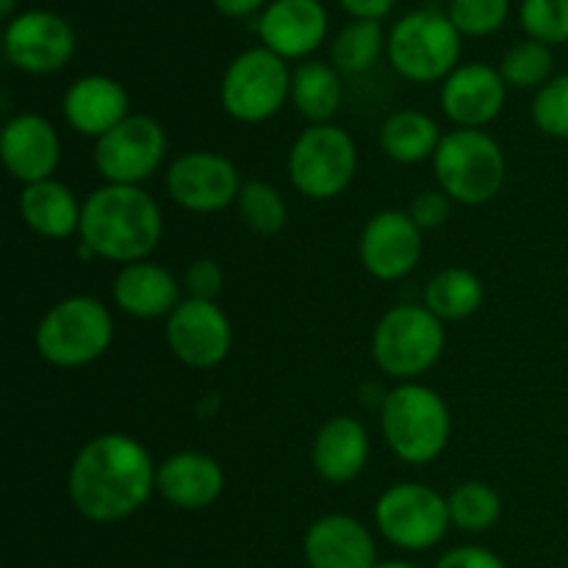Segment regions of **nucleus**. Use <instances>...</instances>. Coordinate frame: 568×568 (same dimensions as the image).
Instances as JSON below:
<instances>
[{"instance_id": "1", "label": "nucleus", "mask_w": 568, "mask_h": 568, "mask_svg": "<svg viewBox=\"0 0 568 568\" xmlns=\"http://www.w3.org/2000/svg\"><path fill=\"white\" fill-rule=\"evenodd\" d=\"M148 449L125 433H103L81 447L67 475L70 503L83 519L122 521L136 514L155 488Z\"/></svg>"}, {"instance_id": "2", "label": "nucleus", "mask_w": 568, "mask_h": 568, "mask_svg": "<svg viewBox=\"0 0 568 568\" xmlns=\"http://www.w3.org/2000/svg\"><path fill=\"white\" fill-rule=\"evenodd\" d=\"M81 244L114 264H139L161 242V209L144 189L105 183L81 211Z\"/></svg>"}, {"instance_id": "3", "label": "nucleus", "mask_w": 568, "mask_h": 568, "mask_svg": "<svg viewBox=\"0 0 568 568\" xmlns=\"http://www.w3.org/2000/svg\"><path fill=\"white\" fill-rule=\"evenodd\" d=\"M449 430V408L433 388L403 383L383 399V436L405 464H433L447 449Z\"/></svg>"}, {"instance_id": "4", "label": "nucleus", "mask_w": 568, "mask_h": 568, "mask_svg": "<svg viewBox=\"0 0 568 568\" xmlns=\"http://www.w3.org/2000/svg\"><path fill=\"white\" fill-rule=\"evenodd\" d=\"M433 170L442 192L464 205H483L505 186V153L488 133L458 128L447 133L433 155Z\"/></svg>"}, {"instance_id": "5", "label": "nucleus", "mask_w": 568, "mask_h": 568, "mask_svg": "<svg viewBox=\"0 0 568 568\" xmlns=\"http://www.w3.org/2000/svg\"><path fill=\"white\" fill-rule=\"evenodd\" d=\"M114 338V320L94 297H67L42 316L37 353L61 369L87 366L105 355Z\"/></svg>"}, {"instance_id": "6", "label": "nucleus", "mask_w": 568, "mask_h": 568, "mask_svg": "<svg viewBox=\"0 0 568 568\" xmlns=\"http://www.w3.org/2000/svg\"><path fill=\"white\" fill-rule=\"evenodd\" d=\"M444 325L433 311L422 305H394L381 316L372 336V358L397 381L425 375L444 353Z\"/></svg>"}, {"instance_id": "7", "label": "nucleus", "mask_w": 568, "mask_h": 568, "mask_svg": "<svg viewBox=\"0 0 568 568\" xmlns=\"http://www.w3.org/2000/svg\"><path fill=\"white\" fill-rule=\"evenodd\" d=\"M386 48L399 75L414 83H436L458 70L460 31L442 11H410L392 28Z\"/></svg>"}, {"instance_id": "8", "label": "nucleus", "mask_w": 568, "mask_h": 568, "mask_svg": "<svg viewBox=\"0 0 568 568\" xmlns=\"http://www.w3.org/2000/svg\"><path fill=\"white\" fill-rule=\"evenodd\" d=\"M358 150L338 125H311L294 139L288 153V178L311 200H333L353 183Z\"/></svg>"}, {"instance_id": "9", "label": "nucleus", "mask_w": 568, "mask_h": 568, "mask_svg": "<svg viewBox=\"0 0 568 568\" xmlns=\"http://www.w3.org/2000/svg\"><path fill=\"white\" fill-rule=\"evenodd\" d=\"M222 105L239 122H266L292 98L286 59L266 48L244 50L231 61L220 87Z\"/></svg>"}, {"instance_id": "10", "label": "nucleus", "mask_w": 568, "mask_h": 568, "mask_svg": "<svg viewBox=\"0 0 568 568\" xmlns=\"http://www.w3.org/2000/svg\"><path fill=\"white\" fill-rule=\"evenodd\" d=\"M375 521L386 541L410 552L436 547L453 525L447 499L422 483H399L383 491L377 499Z\"/></svg>"}, {"instance_id": "11", "label": "nucleus", "mask_w": 568, "mask_h": 568, "mask_svg": "<svg viewBox=\"0 0 568 568\" xmlns=\"http://www.w3.org/2000/svg\"><path fill=\"white\" fill-rule=\"evenodd\" d=\"M166 155V133L159 120L148 114H131L98 139L94 166L105 183L139 186L155 175Z\"/></svg>"}, {"instance_id": "12", "label": "nucleus", "mask_w": 568, "mask_h": 568, "mask_svg": "<svg viewBox=\"0 0 568 568\" xmlns=\"http://www.w3.org/2000/svg\"><path fill=\"white\" fill-rule=\"evenodd\" d=\"M244 181L231 159L211 150L183 153L166 172V192L181 209L194 214H214V211L236 205Z\"/></svg>"}, {"instance_id": "13", "label": "nucleus", "mask_w": 568, "mask_h": 568, "mask_svg": "<svg viewBox=\"0 0 568 568\" xmlns=\"http://www.w3.org/2000/svg\"><path fill=\"white\" fill-rule=\"evenodd\" d=\"M6 59L31 75H50L67 67L75 53V31L61 14L31 9L6 26Z\"/></svg>"}, {"instance_id": "14", "label": "nucleus", "mask_w": 568, "mask_h": 568, "mask_svg": "<svg viewBox=\"0 0 568 568\" xmlns=\"http://www.w3.org/2000/svg\"><path fill=\"white\" fill-rule=\"evenodd\" d=\"M233 331L225 311L205 300H183L166 316V344L181 364L192 369H211L231 353Z\"/></svg>"}, {"instance_id": "15", "label": "nucleus", "mask_w": 568, "mask_h": 568, "mask_svg": "<svg viewBox=\"0 0 568 568\" xmlns=\"http://www.w3.org/2000/svg\"><path fill=\"white\" fill-rule=\"evenodd\" d=\"M422 258V231L403 211H381L361 233V261L377 281L410 275Z\"/></svg>"}, {"instance_id": "16", "label": "nucleus", "mask_w": 568, "mask_h": 568, "mask_svg": "<svg viewBox=\"0 0 568 568\" xmlns=\"http://www.w3.org/2000/svg\"><path fill=\"white\" fill-rule=\"evenodd\" d=\"M0 155L14 181H22L26 186L50 181L61 155L59 133L44 116L17 114L0 133Z\"/></svg>"}, {"instance_id": "17", "label": "nucleus", "mask_w": 568, "mask_h": 568, "mask_svg": "<svg viewBox=\"0 0 568 568\" xmlns=\"http://www.w3.org/2000/svg\"><path fill=\"white\" fill-rule=\"evenodd\" d=\"M264 48L281 59L314 53L327 33V11L320 0H272L258 20Z\"/></svg>"}, {"instance_id": "18", "label": "nucleus", "mask_w": 568, "mask_h": 568, "mask_svg": "<svg viewBox=\"0 0 568 568\" xmlns=\"http://www.w3.org/2000/svg\"><path fill=\"white\" fill-rule=\"evenodd\" d=\"M508 83L488 64H464L444 81L442 105L444 114L460 128H475L494 122L505 105Z\"/></svg>"}, {"instance_id": "19", "label": "nucleus", "mask_w": 568, "mask_h": 568, "mask_svg": "<svg viewBox=\"0 0 568 568\" xmlns=\"http://www.w3.org/2000/svg\"><path fill=\"white\" fill-rule=\"evenodd\" d=\"M303 549L311 568H377L375 538L353 516H322L305 532Z\"/></svg>"}, {"instance_id": "20", "label": "nucleus", "mask_w": 568, "mask_h": 568, "mask_svg": "<svg viewBox=\"0 0 568 568\" xmlns=\"http://www.w3.org/2000/svg\"><path fill=\"white\" fill-rule=\"evenodd\" d=\"M131 109L125 87L109 75H83L67 89L64 120L81 136H105L120 125Z\"/></svg>"}, {"instance_id": "21", "label": "nucleus", "mask_w": 568, "mask_h": 568, "mask_svg": "<svg viewBox=\"0 0 568 568\" xmlns=\"http://www.w3.org/2000/svg\"><path fill=\"white\" fill-rule=\"evenodd\" d=\"M155 488L175 508L203 510L225 491V471L211 455L178 453L159 466Z\"/></svg>"}, {"instance_id": "22", "label": "nucleus", "mask_w": 568, "mask_h": 568, "mask_svg": "<svg viewBox=\"0 0 568 568\" xmlns=\"http://www.w3.org/2000/svg\"><path fill=\"white\" fill-rule=\"evenodd\" d=\"M311 460L322 480L333 486L355 480L369 460V436L353 416H333L316 433Z\"/></svg>"}, {"instance_id": "23", "label": "nucleus", "mask_w": 568, "mask_h": 568, "mask_svg": "<svg viewBox=\"0 0 568 568\" xmlns=\"http://www.w3.org/2000/svg\"><path fill=\"white\" fill-rule=\"evenodd\" d=\"M111 292H114V303L136 320L170 316L183 303L175 275L150 261L122 266Z\"/></svg>"}, {"instance_id": "24", "label": "nucleus", "mask_w": 568, "mask_h": 568, "mask_svg": "<svg viewBox=\"0 0 568 568\" xmlns=\"http://www.w3.org/2000/svg\"><path fill=\"white\" fill-rule=\"evenodd\" d=\"M81 211L72 189L53 178L31 183L20 194L22 222L44 239H67L81 231Z\"/></svg>"}, {"instance_id": "25", "label": "nucleus", "mask_w": 568, "mask_h": 568, "mask_svg": "<svg viewBox=\"0 0 568 568\" xmlns=\"http://www.w3.org/2000/svg\"><path fill=\"white\" fill-rule=\"evenodd\" d=\"M442 139L436 120L414 109L397 111L381 128L383 153L397 164H419V161L433 159Z\"/></svg>"}, {"instance_id": "26", "label": "nucleus", "mask_w": 568, "mask_h": 568, "mask_svg": "<svg viewBox=\"0 0 568 568\" xmlns=\"http://www.w3.org/2000/svg\"><path fill=\"white\" fill-rule=\"evenodd\" d=\"M292 103L311 125H331L342 109V81L336 67L305 61L292 72Z\"/></svg>"}, {"instance_id": "27", "label": "nucleus", "mask_w": 568, "mask_h": 568, "mask_svg": "<svg viewBox=\"0 0 568 568\" xmlns=\"http://www.w3.org/2000/svg\"><path fill=\"white\" fill-rule=\"evenodd\" d=\"M483 283L475 272L469 270H444L427 283L425 288V308L433 311L442 322H458L466 316L477 314L483 305Z\"/></svg>"}, {"instance_id": "28", "label": "nucleus", "mask_w": 568, "mask_h": 568, "mask_svg": "<svg viewBox=\"0 0 568 568\" xmlns=\"http://www.w3.org/2000/svg\"><path fill=\"white\" fill-rule=\"evenodd\" d=\"M383 44H388V39H383L381 22H349V26L342 28L338 37L333 39V67H336L338 72H347V75L366 72L377 59H381Z\"/></svg>"}, {"instance_id": "29", "label": "nucleus", "mask_w": 568, "mask_h": 568, "mask_svg": "<svg viewBox=\"0 0 568 568\" xmlns=\"http://www.w3.org/2000/svg\"><path fill=\"white\" fill-rule=\"evenodd\" d=\"M236 211L239 220L258 236H275L288 222L286 200L272 183L264 181H244L236 197Z\"/></svg>"}, {"instance_id": "30", "label": "nucleus", "mask_w": 568, "mask_h": 568, "mask_svg": "<svg viewBox=\"0 0 568 568\" xmlns=\"http://www.w3.org/2000/svg\"><path fill=\"white\" fill-rule=\"evenodd\" d=\"M449 505V521L464 532H486L497 525L499 514H503V503L499 494L486 483H460L453 494L447 497Z\"/></svg>"}, {"instance_id": "31", "label": "nucleus", "mask_w": 568, "mask_h": 568, "mask_svg": "<svg viewBox=\"0 0 568 568\" xmlns=\"http://www.w3.org/2000/svg\"><path fill=\"white\" fill-rule=\"evenodd\" d=\"M552 70H555V55L552 50H549V44L536 42V39H527V42L514 44V48L505 53L503 67H499V75L505 78L508 87L532 89L552 81Z\"/></svg>"}, {"instance_id": "32", "label": "nucleus", "mask_w": 568, "mask_h": 568, "mask_svg": "<svg viewBox=\"0 0 568 568\" xmlns=\"http://www.w3.org/2000/svg\"><path fill=\"white\" fill-rule=\"evenodd\" d=\"M510 0H449V20L460 37H488L508 20Z\"/></svg>"}, {"instance_id": "33", "label": "nucleus", "mask_w": 568, "mask_h": 568, "mask_svg": "<svg viewBox=\"0 0 568 568\" xmlns=\"http://www.w3.org/2000/svg\"><path fill=\"white\" fill-rule=\"evenodd\" d=\"M521 28L536 42H568V0H521Z\"/></svg>"}, {"instance_id": "34", "label": "nucleus", "mask_w": 568, "mask_h": 568, "mask_svg": "<svg viewBox=\"0 0 568 568\" xmlns=\"http://www.w3.org/2000/svg\"><path fill=\"white\" fill-rule=\"evenodd\" d=\"M538 131L555 139H568V72L544 83L532 103Z\"/></svg>"}, {"instance_id": "35", "label": "nucleus", "mask_w": 568, "mask_h": 568, "mask_svg": "<svg viewBox=\"0 0 568 568\" xmlns=\"http://www.w3.org/2000/svg\"><path fill=\"white\" fill-rule=\"evenodd\" d=\"M183 286H186L189 297L205 300V303H216L225 286V275H222L220 264L211 258H197L189 264L186 275H183Z\"/></svg>"}, {"instance_id": "36", "label": "nucleus", "mask_w": 568, "mask_h": 568, "mask_svg": "<svg viewBox=\"0 0 568 568\" xmlns=\"http://www.w3.org/2000/svg\"><path fill=\"white\" fill-rule=\"evenodd\" d=\"M449 203L453 200L444 192H422L416 194L414 203H410L408 216L419 225V231H436L447 222L449 216Z\"/></svg>"}, {"instance_id": "37", "label": "nucleus", "mask_w": 568, "mask_h": 568, "mask_svg": "<svg viewBox=\"0 0 568 568\" xmlns=\"http://www.w3.org/2000/svg\"><path fill=\"white\" fill-rule=\"evenodd\" d=\"M436 568H505V564L483 547H458L444 555Z\"/></svg>"}, {"instance_id": "38", "label": "nucleus", "mask_w": 568, "mask_h": 568, "mask_svg": "<svg viewBox=\"0 0 568 568\" xmlns=\"http://www.w3.org/2000/svg\"><path fill=\"white\" fill-rule=\"evenodd\" d=\"M338 3H342V9L347 11V14H353L355 20L381 22L383 17L394 9L397 0H338Z\"/></svg>"}, {"instance_id": "39", "label": "nucleus", "mask_w": 568, "mask_h": 568, "mask_svg": "<svg viewBox=\"0 0 568 568\" xmlns=\"http://www.w3.org/2000/svg\"><path fill=\"white\" fill-rule=\"evenodd\" d=\"M266 0H214L216 11L225 17H250L264 9Z\"/></svg>"}, {"instance_id": "40", "label": "nucleus", "mask_w": 568, "mask_h": 568, "mask_svg": "<svg viewBox=\"0 0 568 568\" xmlns=\"http://www.w3.org/2000/svg\"><path fill=\"white\" fill-rule=\"evenodd\" d=\"M14 6H17V0H0V17H3V20H14Z\"/></svg>"}, {"instance_id": "41", "label": "nucleus", "mask_w": 568, "mask_h": 568, "mask_svg": "<svg viewBox=\"0 0 568 568\" xmlns=\"http://www.w3.org/2000/svg\"><path fill=\"white\" fill-rule=\"evenodd\" d=\"M377 568H419V566L405 564V560H392V564H377Z\"/></svg>"}]
</instances>
